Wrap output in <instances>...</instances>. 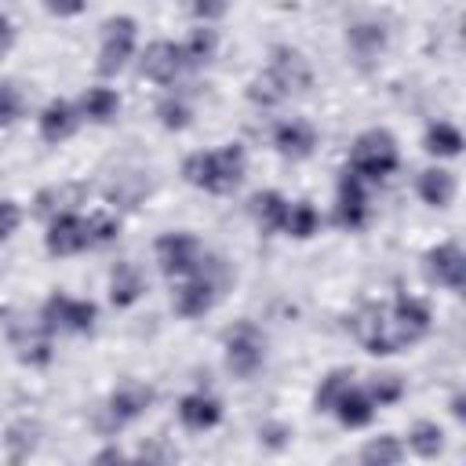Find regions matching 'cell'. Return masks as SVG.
Masks as SVG:
<instances>
[{
	"label": "cell",
	"instance_id": "6da1fadb",
	"mask_svg": "<svg viewBox=\"0 0 466 466\" xmlns=\"http://www.w3.org/2000/svg\"><path fill=\"white\" fill-rule=\"evenodd\" d=\"M244 149L233 142V146H222L215 153H193L186 157L182 164V175L186 182L208 189V193H233L240 182H244Z\"/></svg>",
	"mask_w": 466,
	"mask_h": 466
},
{
	"label": "cell",
	"instance_id": "7a4b0ae2",
	"mask_svg": "<svg viewBox=\"0 0 466 466\" xmlns=\"http://www.w3.org/2000/svg\"><path fill=\"white\" fill-rule=\"evenodd\" d=\"M350 328H353L357 342H360L368 353H375V357H390V353L411 346V335H408L404 324L397 320L393 306H375V302H368V306H360V309L353 313Z\"/></svg>",
	"mask_w": 466,
	"mask_h": 466
},
{
	"label": "cell",
	"instance_id": "3957f363",
	"mask_svg": "<svg viewBox=\"0 0 466 466\" xmlns=\"http://www.w3.org/2000/svg\"><path fill=\"white\" fill-rule=\"evenodd\" d=\"M397 142H393V135L390 131H364L357 142H353V149H350V171H357L360 178H371V182H379V178H386L393 167H397Z\"/></svg>",
	"mask_w": 466,
	"mask_h": 466
},
{
	"label": "cell",
	"instance_id": "277c9868",
	"mask_svg": "<svg viewBox=\"0 0 466 466\" xmlns=\"http://www.w3.org/2000/svg\"><path fill=\"white\" fill-rule=\"evenodd\" d=\"M262 360H266V339H262V331L251 320L237 324L226 335V368L237 379H251L262 368Z\"/></svg>",
	"mask_w": 466,
	"mask_h": 466
},
{
	"label": "cell",
	"instance_id": "5b68a950",
	"mask_svg": "<svg viewBox=\"0 0 466 466\" xmlns=\"http://www.w3.org/2000/svg\"><path fill=\"white\" fill-rule=\"evenodd\" d=\"M135 36H138V25L127 15H116L102 25V47H98V73L102 76H113L127 66L131 51H135Z\"/></svg>",
	"mask_w": 466,
	"mask_h": 466
},
{
	"label": "cell",
	"instance_id": "8992f818",
	"mask_svg": "<svg viewBox=\"0 0 466 466\" xmlns=\"http://www.w3.org/2000/svg\"><path fill=\"white\" fill-rule=\"evenodd\" d=\"M98 320V309L95 302H84V299H69V295H51L40 309V324L55 335V331H91Z\"/></svg>",
	"mask_w": 466,
	"mask_h": 466
},
{
	"label": "cell",
	"instance_id": "52a82bcc",
	"mask_svg": "<svg viewBox=\"0 0 466 466\" xmlns=\"http://www.w3.org/2000/svg\"><path fill=\"white\" fill-rule=\"evenodd\" d=\"M200 258H204V248L193 233H164L157 240V262H160L164 277H171V280H182V277L197 273Z\"/></svg>",
	"mask_w": 466,
	"mask_h": 466
},
{
	"label": "cell",
	"instance_id": "ba28073f",
	"mask_svg": "<svg viewBox=\"0 0 466 466\" xmlns=\"http://www.w3.org/2000/svg\"><path fill=\"white\" fill-rule=\"evenodd\" d=\"M266 73L277 80V87L284 91V98H288V95H299V91H309V84H313L309 62H306L295 47H273Z\"/></svg>",
	"mask_w": 466,
	"mask_h": 466
},
{
	"label": "cell",
	"instance_id": "9c48e42d",
	"mask_svg": "<svg viewBox=\"0 0 466 466\" xmlns=\"http://www.w3.org/2000/svg\"><path fill=\"white\" fill-rule=\"evenodd\" d=\"M149 404H153V390L142 386V382H135V379H124V382L109 393V404H106L109 422H106V430H120L124 422L138 419Z\"/></svg>",
	"mask_w": 466,
	"mask_h": 466
},
{
	"label": "cell",
	"instance_id": "30bf717a",
	"mask_svg": "<svg viewBox=\"0 0 466 466\" xmlns=\"http://www.w3.org/2000/svg\"><path fill=\"white\" fill-rule=\"evenodd\" d=\"M84 248H91V233H87V218H80L76 211L55 215L47 226V251L66 258V255H80Z\"/></svg>",
	"mask_w": 466,
	"mask_h": 466
},
{
	"label": "cell",
	"instance_id": "8fae6325",
	"mask_svg": "<svg viewBox=\"0 0 466 466\" xmlns=\"http://www.w3.org/2000/svg\"><path fill=\"white\" fill-rule=\"evenodd\" d=\"M218 295H222V288L197 266V273L182 277V284L175 288V309H178L182 317H204V313L215 306Z\"/></svg>",
	"mask_w": 466,
	"mask_h": 466
},
{
	"label": "cell",
	"instance_id": "7c38bea8",
	"mask_svg": "<svg viewBox=\"0 0 466 466\" xmlns=\"http://www.w3.org/2000/svg\"><path fill=\"white\" fill-rule=\"evenodd\" d=\"M138 69H142V76H149V80H157V84H175V76L186 69L182 44H171V40H153V44L142 51Z\"/></svg>",
	"mask_w": 466,
	"mask_h": 466
},
{
	"label": "cell",
	"instance_id": "4fadbf2b",
	"mask_svg": "<svg viewBox=\"0 0 466 466\" xmlns=\"http://www.w3.org/2000/svg\"><path fill=\"white\" fill-rule=\"evenodd\" d=\"M335 218L346 229H360L368 222V193H364V178L357 171H342L339 178V204H335Z\"/></svg>",
	"mask_w": 466,
	"mask_h": 466
},
{
	"label": "cell",
	"instance_id": "5bb4252c",
	"mask_svg": "<svg viewBox=\"0 0 466 466\" xmlns=\"http://www.w3.org/2000/svg\"><path fill=\"white\" fill-rule=\"evenodd\" d=\"M426 262H430V273H433L441 284H448L451 291H462V284H466V258H462V248H459V244H441V248H433V251L426 255Z\"/></svg>",
	"mask_w": 466,
	"mask_h": 466
},
{
	"label": "cell",
	"instance_id": "9a60e30c",
	"mask_svg": "<svg viewBox=\"0 0 466 466\" xmlns=\"http://www.w3.org/2000/svg\"><path fill=\"white\" fill-rule=\"evenodd\" d=\"M273 146L280 149V157L302 160V157L313 153V146H317V131H313L306 120H284V124H277V131H273Z\"/></svg>",
	"mask_w": 466,
	"mask_h": 466
},
{
	"label": "cell",
	"instance_id": "2e32d148",
	"mask_svg": "<svg viewBox=\"0 0 466 466\" xmlns=\"http://www.w3.org/2000/svg\"><path fill=\"white\" fill-rule=\"evenodd\" d=\"M11 342L18 350V360H25V364H47L51 360V331L44 324L11 328Z\"/></svg>",
	"mask_w": 466,
	"mask_h": 466
},
{
	"label": "cell",
	"instance_id": "e0dca14e",
	"mask_svg": "<svg viewBox=\"0 0 466 466\" xmlns=\"http://www.w3.org/2000/svg\"><path fill=\"white\" fill-rule=\"evenodd\" d=\"M76 124H80V113L69 106V102H62V98H55L44 113H40V135H44V142H66L73 131H76Z\"/></svg>",
	"mask_w": 466,
	"mask_h": 466
},
{
	"label": "cell",
	"instance_id": "ac0fdd59",
	"mask_svg": "<svg viewBox=\"0 0 466 466\" xmlns=\"http://www.w3.org/2000/svg\"><path fill=\"white\" fill-rule=\"evenodd\" d=\"M84 200V186H76V182H62V186H47V189H40L36 193V215L40 218H55V215H66V211H73L76 204Z\"/></svg>",
	"mask_w": 466,
	"mask_h": 466
},
{
	"label": "cell",
	"instance_id": "d6986e66",
	"mask_svg": "<svg viewBox=\"0 0 466 466\" xmlns=\"http://www.w3.org/2000/svg\"><path fill=\"white\" fill-rule=\"evenodd\" d=\"M178 419H182L189 430H211V426H218V419H222V404H218L215 397H208V393H186V397L178 400Z\"/></svg>",
	"mask_w": 466,
	"mask_h": 466
},
{
	"label": "cell",
	"instance_id": "ffe728a7",
	"mask_svg": "<svg viewBox=\"0 0 466 466\" xmlns=\"http://www.w3.org/2000/svg\"><path fill=\"white\" fill-rule=\"evenodd\" d=\"M335 415H339V422L342 426H350V430H360V426H368L371 422V415H375V404H371V397L364 393V390H346L339 400H335V408H331Z\"/></svg>",
	"mask_w": 466,
	"mask_h": 466
},
{
	"label": "cell",
	"instance_id": "44dd1931",
	"mask_svg": "<svg viewBox=\"0 0 466 466\" xmlns=\"http://www.w3.org/2000/svg\"><path fill=\"white\" fill-rule=\"evenodd\" d=\"M419 197L430 204V208H448L451 197H455V175L444 171V167H430L419 175Z\"/></svg>",
	"mask_w": 466,
	"mask_h": 466
},
{
	"label": "cell",
	"instance_id": "7402d4cb",
	"mask_svg": "<svg viewBox=\"0 0 466 466\" xmlns=\"http://www.w3.org/2000/svg\"><path fill=\"white\" fill-rule=\"evenodd\" d=\"M142 291H146V280H142L138 266H135V262H116L113 280H109V299H113V306H131Z\"/></svg>",
	"mask_w": 466,
	"mask_h": 466
},
{
	"label": "cell",
	"instance_id": "603a6c76",
	"mask_svg": "<svg viewBox=\"0 0 466 466\" xmlns=\"http://www.w3.org/2000/svg\"><path fill=\"white\" fill-rule=\"evenodd\" d=\"M251 215L258 218L262 229H284V218H288V200L277 193V189H266V193H255L251 197Z\"/></svg>",
	"mask_w": 466,
	"mask_h": 466
},
{
	"label": "cell",
	"instance_id": "cb8c5ba5",
	"mask_svg": "<svg viewBox=\"0 0 466 466\" xmlns=\"http://www.w3.org/2000/svg\"><path fill=\"white\" fill-rule=\"evenodd\" d=\"M393 313H397V320L404 324V331L411 335V342H419V339L430 331V306H426L422 299L400 295V299L393 302Z\"/></svg>",
	"mask_w": 466,
	"mask_h": 466
},
{
	"label": "cell",
	"instance_id": "d4e9b609",
	"mask_svg": "<svg viewBox=\"0 0 466 466\" xmlns=\"http://www.w3.org/2000/svg\"><path fill=\"white\" fill-rule=\"evenodd\" d=\"M346 44H350V51H353L360 62H368V58H375V55L386 47V29L375 25V22H360V25H353V29L346 33Z\"/></svg>",
	"mask_w": 466,
	"mask_h": 466
},
{
	"label": "cell",
	"instance_id": "484cf974",
	"mask_svg": "<svg viewBox=\"0 0 466 466\" xmlns=\"http://www.w3.org/2000/svg\"><path fill=\"white\" fill-rule=\"evenodd\" d=\"M116 109H120V98H116V91H109V87H87V91L80 95V113H84L87 120L106 124V120L116 116Z\"/></svg>",
	"mask_w": 466,
	"mask_h": 466
},
{
	"label": "cell",
	"instance_id": "4316f807",
	"mask_svg": "<svg viewBox=\"0 0 466 466\" xmlns=\"http://www.w3.org/2000/svg\"><path fill=\"white\" fill-rule=\"evenodd\" d=\"M218 51V33L211 25H200L189 33V40L182 44V55H186V66H200V62H211Z\"/></svg>",
	"mask_w": 466,
	"mask_h": 466
},
{
	"label": "cell",
	"instance_id": "83f0119b",
	"mask_svg": "<svg viewBox=\"0 0 466 466\" xmlns=\"http://www.w3.org/2000/svg\"><path fill=\"white\" fill-rule=\"evenodd\" d=\"M408 444H411L415 455L437 459V455L444 451V430H441L437 422H415L411 433H408Z\"/></svg>",
	"mask_w": 466,
	"mask_h": 466
},
{
	"label": "cell",
	"instance_id": "f1b7e54d",
	"mask_svg": "<svg viewBox=\"0 0 466 466\" xmlns=\"http://www.w3.org/2000/svg\"><path fill=\"white\" fill-rule=\"evenodd\" d=\"M350 386H353V371H346V368H335L331 375H324V379H320V386H317V397H313L317 411H331V408H335V400H339Z\"/></svg>",
	"mask_w": 466,
	"mask_h": 466
},
{
	"label": "cell",
	"instance_id": "f546056e",
	"mask_svg": "<svg viewBox=\"0 0 466 466\" xmlns=\"http://www.w3.org/2000/svg\"><path fill=\"white\" fill-rule=\"evenodd\" d=\"M317 226H320V215H317V208L313 204H288V218H284V233L288 237H299V240H306V237H313L317 233Z\"/></svg>",
	"mask_w": 466,
	"mask_h": 466
},
{
	"label": "cell",
	"instance_id": "4dcf8cb0",
	"mask_svg": "<svg viewBox=\"0 0 466 466\" xmlns=\"http://www.w3.org/2000/svg\"><path fill=\"white\" fill-rule=\"evenodd\" d=\"M426 149L430 153H437V157H455L459 149H462V135H459V127L455 124H433L430 131H426Z\"/></svg>",
	"mask_w": 466,
	"mask_h": 466
},
{
	"label": "cell",
	"instance_id": "1f68e13d",
	"mask_svg": "<svg viewBox=\"0 0 466 466\" xmlns=\"http://www.w3.org/2000/svg\"><path fill=\"white\" fill-rule=\"evenodd\" d=\"M400 455H404V448L397 444V437H375V441H368L364 448H360V459L368 462V466H393V462H400Z\"/></svg>",
	"mask_w": 466,
	"mask_h": 466
},
{
	"label": "cell",
	"instance_id": "d6a6232c",
	"mask_svg": "<svg viewBox=\"0 0 466 466\" xmlns=\"http://www.w3.org/2000/svg\"><path fill=\"white\" fill-rule=\"evenodd\" d=\"M36 437H40V426L36 422H29V419L15 422L7 430V451H11V459H25L36 448Z\"/></svg>",
	"mask_w": 466,
	"mask_h": 466
},
{
	"label": "cell",
	"instance_id": "836d02e7",
	"mask_svg": "<svg viewBox=\"0 0 466 466\" xmlns=\"http://www.w3.org/2000/svg\"><path fill=\"white\" fill-rule=\"evenodd\" d=\"M400 393H404V382H400V375H379V379L371 382V390H368V397H371V404H375V408L400 400Z\"/></svg>",
	"mask_w": 466,
	"mask_h": 466
},
{
	"label": "cell",
	"instance_id": "e575fe53",
	"mask_svg": "<svg viewBox=\"0 0 466 466\" xmlns=\"http://www.w3.org/2000/svg\"><path fill=\"white\" fill-rule=\"evenodd\" d=\"M157 113H160V124H164L167 131H182V127L189 124V106H186L182 98H164V102L157 106Z\"/></svg>",
	"mask_w": 466,
	"mask_h": 466
},
{
	"label": "cell",
	"instance_id": "d590c367",
	"mask_svg": "<svg viewBox=\"0 0 466 466\" xmlns=\"http://www.w3.org/2000/svg\"><path fill=\"white\" fill-rule=\"evenodd\" d=\"M18 116H22V91L11 80H4L0 84V127L15 124Z\"/></svg>",
	"mask_w": 466,
	"mask_h": 466
},
{
	"label": "cell",
	"instance_id": "8d00e7d4",
	"mask_svg": "<svg viewBox=\"0 0 466 466\" xmlns=\"http://www.w3.org/2000/svg\"><path fill=\"white\" fill-rule=\"evenodd\" d=\"M248 98H251V102H258V106H277V102L284 98V91L277 87V80H273L269 73H262V76H255V80H251Z\"/></svg>",
	"mask_w": 466,
	"mask_h": 466
},
{
	"label": "cell",
	"instance_id": "74e56055",
	"mask_svg": "<svg viewBox=\"0 0 466 466\" xmlns=\"http://www.w3.org/2000/svg\"><path fill=\"white\" fill-rule=\"evenodd\" d=\"M87 233H91V244H109V240H116V233H120V222H116L113 215L98 211V215L87 218Z\"/></svg>",
	"mask_w": 466,
	"mask_h": 466
},
{
	"label": "cell",
	"instance_id": "f35d334b",
	"mask_svg": "<svg viewBox=\"0 0 466 466\" xmlns=\"http://www.w3.org/2000/svg\"><path fill=\"white\" fill-rule=\"evenodd\" d=\"M186 4H189V11H193L200 22H215V18H222L226 7H229V0H186Z\"/></svg>",
	"mask_w": 466,
	"mask_h": 466
},
{
	"label": "cell",
	"instance_id": "ab89813d",
	"mask_svg": "<svg viewBox=\"0 0 466 466\" xmlns=\"http://www.w3.org/2000/svg\"><path fill=\"white\" fill-rule=\"evenodd\" d=\"M22 222V208L15 200H0V240H7Z\"/></svg>",
	"mask_w": 466,
	"mask_h": 466
},
{
	"label": "cell",
	"instance_id": "60d3db41",
	"mask_svg": "<svg viewBox=\"0 0 466 466\" xmlns=\"http://www.w3.org/2000/svg\"><path fill=\"white\" fill-rule=\"evenodd\" d=\"M44 7L51 15H58V18H73V15H80L87 7V0H44Z\"/></svg>",
	"mask_w": 466,
	"mask_h": 466
},
{
	"label": "cell",
	"instance_id": "b9f144b4",
	"mask_svg": "<svg viewBox=\"0 0 466 466\" xmlns=\"http://www.w3.org/2000/svg\"><path fill=\"white\" fill-rule=\"evenodd\" d=\"M11 47H15V25H11V18L0 15V58H4Z\"/></svg>",
	"mask_w": 466,
	"mask_h": 466
},
{
	"label": "cell",
	"instance_id": "7bdbcfd3",
	"mask_svg": "<svg viewBox=\"0 0 466 466\" xmlns=\"http://www.w3.org/2000/svg\"><path fill=\"white\" fill-rule=\"evenodd\" d=\"M120 459H124V451H120V448H106V451H98V455H95V462H120Z\"/></svg>",
	"mask_w": 466,
	"mask_h": 466
},
{
	"label": "cell",
	"instance_id": "ee69618b",
	"mask_svg": "<svg viewBox=\"0 0 466 466\" xmlns=\"http://www.w3.org/2000/svg\"><path fill=\"white\" fill-rule=\"evenodd\" d=\"M451 411H455V419H462V415H466V400L455 397V400H451Z\"/></svg>",
	"mask_w": 466,
	"mask_h": 466
}]
</instances>
